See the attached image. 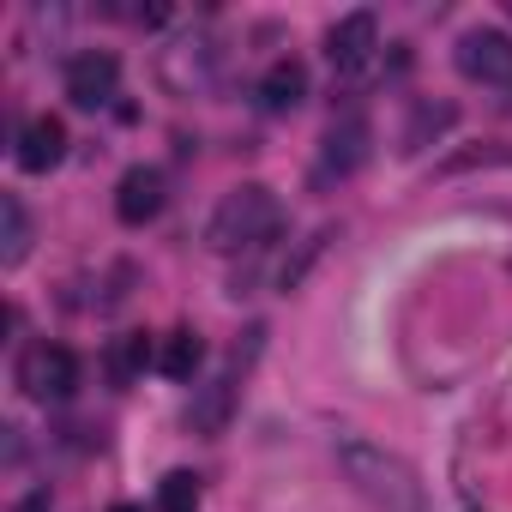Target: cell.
<instances>
[{"label":"cell","mask_w":512,"mask_h":512,"mask_svg":"<svg viewBox=\"0 0 512 512\" xmlns=\"http://www.w3.org/2000/svg\"><path fill=\"white\" fill-rule=\"evenodd\" d=\"M338 470H344L350 488H356L368 506H380V512H428L416 470H410L398 452H386V446H374V440H362V434H344V440H338Z\"/></svg>","instance_id":"obj_1"},{"label":"cell","mask_w":512,"mask_h":512,"mask_svg":"<svg viewBox=\"0 0 512 512\" xmlns=\"http://www.w3.org/2000/svg\"><path fill=\"white\" fill-rule=\"evenodd\" d=\"M278 223H284V211H278L272 187L247 181V187H229V193L217 199V211H211V223H205V241H211L217 253L260 247V241H272V235H278Z\"/></svg>","instance_id":"obj_2"},{"label":"cell","mask_w":512,"mask_h":512,"mask_svg":"<svg viewBox=\"0 0 512 512\" xmlns=\"http://www.w3.org/2000/svg\"><path fill=\"white\" fill-rule=\"evenodd\" d=\"M368 145H374V127H368L362 115H344V121H332V127H326V139H320L314 181H320V187H332V181H350V175L368 163Z\"/></svg>","instance_id":"obj_3"},{"label":"cell","mask_w":512,"mask_h":512,"mask_svg":"<svg viewBox=\"0 0 512 512\" xmlns=\"http://www.w3.org/2000/svg\"><path fill=\"white\" fill-rule=\"evenodd\" d=\"M19 386H25L37 404H61V398H73V386H79V362H73V350H61V344H31V350L19 356Z\"/></svg>","instance_id":"obj_4"},{"label":"cell","mask_w":512,"mask_h":512,"mask_svg":"<svg viewBox=\"0 0 512 512\" xmlns=\"http://www.w3.org/2000/svg\"><path fill=\"white\" fill-rule=\"evenodd\" d=\"M452 61L476 85H512V37L506 31H464Z\"/></svg>","instance_id":"obj_5"},{"label":"cell","mask_w":512,"mask_h":512,"mask_svg":"<svg viewBox=\"0 0 512 512\" xmlns=\"http://www.w3.org/2000/svg\"><path fill=\"white\" fill-rule=\"evenodd\" d=\"M115 85H121V61H115V55L85 49V55L67 61V97H73L79 109H103V103L115 97Z\"/></svg>","instance_id":"obj_6"},{"label":"cell","mask_w":512,"mask_h":512,"mask_svg":"<svg viewBox=\"0 0 512 512\" xmlns=\"http://www.w3.org/2000/svg\"><path fill=\"white\" fill-rule=\"evenodd\" d=\"M374 49H380V25H374V13H350V19H338L332 37H326V55H332V67H338L344 79H356V73L374 61Z\"/></svg>","instance_id":"obj_7"},{"label":"cell","mask_w":512,"mask_h":512,"mask_svg":"<svg viewBox=\"0 0 512 512\" xmlns=\"http://www.w3.org/2000/svg\"><path fill=\"white\" fill-rule=\"evenodd\" d=\"M163 211V175L157 169H127L121 181H115V217L127 223V229H145L151 217Z\"/></svg>","instance_id":"obj_8"},{"label":"cell","mask_w":512,"mask_h":512,"mask_svg":"<svg viewBox=\"0 0 512 512\" xmlns=\"http://www.w3.org/2000/svg\"><path fill=\"white\" fill-rule=\"evenodd\" d=\"M19 169L25 175H49L61 157H67V127L55 121V115H37V121H25V133H19Z\"/></svg>","instance_id":"obj_9"},{"label":"cell","mask_w":512,"mask_h":512,"mask_svg":"<svg viewBox=\"0 0 512 512\" xmlns=\"http://www.w3.org/2000/svg\"><path fill=\"white\" fill-rule=\"evenodd\" d=\"M302 97H308V67L302 61H272L260 73V109L266 115H290Z\"/></svg>","instance_id":"obj_10"},{"label":"cell","mask_w":512,"mask_h":512,"mask_svg":"<svg viewBox=\"0 0 512 512\" xmlns=\"http://www.w3.org/2000/svg\"><path fill=\"white\" fill-rule=\"evenodd\" d=\"M235 374H241V368H229L223 380H211V386L193 398V410H187L193 434H223V422H229V410H235Z\"/></svg>","instance_id":"obj_11"},{"label":"cell","mask_w":512,"mask_h":512,"mask_svg":"<svg viewBox=\"0 0 512 512\" xmlns=\"http://www.w3.org/2000/svg\"><path fill=\"white\" fill-rule=\"evenodd\" d=\"M31 253V217L19 193H0V266H19Z\"/></svg>","instance_id":"obj_12"},{"label":"cell","mask_w":512,"mask_h":512,"mask_svg":"<svg viewBox=\"0 0 512 512\" xmlns=\"http://www.w3.org/2000/svg\"><path fill=\"white\" fill-rule=\"evenodd\" d=\"M199 362H205V344H199V332H169V344H163L157 368H163L169 380H193V374H199Z\"/></svg>","instance_id":"obj_13"},{"label":"cell","mask_w":512,"mask_h":512,"mask_svg":"<svg viewBox=\"0 0 512 512\" xmlns=\"http://www.w3.org/2000/svg\"><path fill=\"white\" fill-rule=\"evenodd\" d=\"M151 362V338L145 332H127V338H115V350H109V374H115V386H127L139 368Z\"/></svg>","instance_id":"obj_14"},{"label":"cell","mask_w":512,"mask_h":512,"mask_svg":"<svg viewBox=\"0 0 512 512\" xmlns=\"http://www.w3.org/2000/svg\"><path fill=\"white\" fill-rule=\"evenodd\" d=\"M157 512H199V476L193 470H169L157 482Z\"/></svg>","instance_id":"obj_15"},{"label":"cell","mask_w":512,"mask_h":512,"mask_svg":"<svg viewBox=\"0 0 512 512\" xmlns=\"http://www.w3.org/2000/svg\"><path fill=\"white\" fill-rule=\"evenodd\" d=\"M452 127V103H422L416 115H410V127H404V151H422L434 133H446Z\"/></svg>","instance_id":"obj_16"},{"label":"cell","mask_w":512,"mask_h":512,"mask_svg":"<svg viewBox=\"0 0 512 512\" xmlns=\"http://www.w3.org/2000/svg\"><path fill=\"white\" fill-rule=\"evenodd\" d=\"M326 241H332V223H326V229H314V241H308V247H302V260H296V266H284V272H278V284H284V290H296V284H302V272H308V266H314V260H320V247H326Z\"/></svg>","instance_id":"obj_17"},{"label":"cell","mask_w":512,"mask_h":512,"mask_svg":"<svg viewBox=\"0 0 512 512\" xmlns=\"http://www.w3.org/2000/svg\"><path fill=\"white\" fill-rule=\"evenodd\" d=\"M13 512H49V494H43V488H37V494H25V500H19Z\"/></svg>","instance_id":"obj_18"},{"label":"cell","mask_w":512,"mask_h":512,"mask_svg":"<svg viewBox=\"0 0 512 512\" xmlns=\"http://www.w3.org/2000/svg\"><path fill=\"white\" fill-rule=\"evenodd\" d=\"M115 512H139V506H115Z\"/></svg>","instance_id":"obj_19"}]
</instances>
